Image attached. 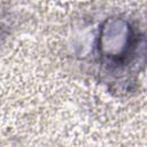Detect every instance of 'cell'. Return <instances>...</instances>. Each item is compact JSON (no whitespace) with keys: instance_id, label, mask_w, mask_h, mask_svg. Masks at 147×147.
I'll list each match as a JSON object with an SVG mask.
<instances>
[{"instance_id":"1","label":"cell","mask_w":147,"mask_h":147,"mask_svg":"<svg viewBox=\"0 0 147 147\" xmlns=\"http://www.w3.org/2000/svg\"><path fill=\"white\" fill-rule=\"evenodd\" d=\"M132 38V28L126 20L121 17L107 18L100 29V53L109 59H119L129 51Z\"/></svg>"}]
</instances>
